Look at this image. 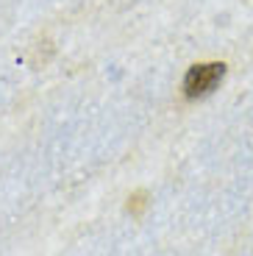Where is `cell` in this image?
I'll list each match as a JSON object with an SVG mask.
<instances>
[{
    "mask_svg": "<svg viewBox=\"0 0 253 256\" xmlns=\"http://www.w3.org/2000/svg\"><path fill=\"white\" fill-rule=\"evenodd\" d=\"M226 76V64L209 62V64H195L190 67V72L184 76V95L195 100V98H206L217 90V84Z\"/></svg>",
    "mask_w": 253,
    "mask_h": 256,
    "instance_id": "1",
    "label": "cell"
}]
</instances>
